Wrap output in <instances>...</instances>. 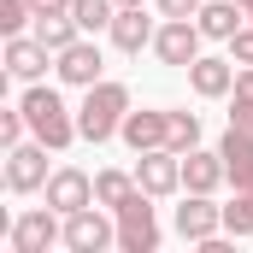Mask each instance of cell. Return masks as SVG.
<instances>
[{"instance_id": "6da1fadb", "label": "cell", "mask_w": 253, "mask_h": 253, "mask_svg": "<svg viewBox=\"0 0 253 253\" xmlns=\"http://www.w3.org/2000/svg\"><path fill=\"white\" fill-rule=\"evenodd\" d=\"M124 112H129V88H124V83H94L88 100L77 106L83 141H112V135L124 129Z\"/></svg>"}, {"instance_id": "7a4b0ae2", "label": "cell", "mask_w": 253, "mask_h": 253, "mask_svg": "<svg viewBox=\"0 0 253 253\" xmlns=\"http://www.w3.org/2000/svg\"><path fill=\"white\" fill-rule=\"evenodd\" d=\"M24 118H30V129H36V141H47L53 153H65L83 129H77V118L65 112V100L53 94V88H30L24 94Z\"/></svg>"}, {"instance_id": "3957f363", "label": "cell", "mask_w": 253, "mask_h": 253, "mask_svg": "<svg viewBox=\"0 0 253 253\" xmlns=\"http://www.w3.org/2000/svg\"><path fill=\"white\" fill-rule=\"evenodd\" d=\"M147 200H153V194L135 189L124 206H118V248L124 253H153L159 248V224H153V206H147Z\"/></svg>"}, {"instance_id": "277c9868", "label": "cell", "mask_w": 253, "mask_h": 253, "mask_svg": "<svg viewBox=\"0 0 253 253\" xmlns=\"http://www.w3.org/2000/svg\"><path fill=\"white\" fill-rule=\"evenodd\" d=\"M112 242H118V224H112V218H100L94 206L65 212V248H71V253H106Z\"/></svg>"}, {"instance_id": "5b68a950", "label": "cell", "mask_w": 253, "mask_h": 253, "mask_svg": "<svg viewBox=\"0 0 253 253\" xmlns=\"http://www.w3.org/2000/svg\"><path fill=\"white\" fill-rule=\"evenodd\" d=\"M6 189L30 194V189H47V141H18V147H6Z\"/></svg>"}, {"instance_id": "8992f818", "label": "cell", "mask_w": 253, "mask_h": 253, "mask_svg": "<svg viewBox=\"0 0 253 253\" xmlns=\"http://www.w3.org/2000/svg\"><path fill=\"white\" fill-rule=\"evenodd\" d=\"M135 183L153 194H177L183 189V153H171V147H147L141 153V165H135Z\"/></svg>"}, {"instance_id": "52a82bcc", "label": "cell", "mask_w": 253, "mask_h": 253, "mask_svg": "<svg viewBox=\"0 0 253 253\" xmlns=\"http://www.w3.org/2000/svg\"><path fill=\"white\" fill-rule=\"evenodd\" d=\"M153 53L165 65H183L189 71L194 59H200V24H189V18H165V30L153 36Z\"/></svg>"}, {"instance_id": "ba28073f", "label": "cell", "mask_w": 253, "mask_h": 253, "mask_svg": "<svg viewBox=\"0 0 253 253\" xmlns=\"http://www.w3.org/2000/svg\"><path fill=\"white\" fill-rule=\"evenodd\" d=\"M53 242H65V230L53 224V206H42V212H24V218L12 224V253H47Z\"/></svg>"}, {"instance_id": "9c48e42d", "label": "cell", "mask_w": 253, "mask_h": 253, "mask_svg": "<svg viewBox=\"0 0 253 253\" xmlns=\"http://www.w3.org/2000/svg\"><path fill=\"white\" fill-rule=\"evenodd\" d=\"M218 224H224V212L212 206V194H189V200L177 206V236H183V242H212Z\"/></svg>"}, {"instance_id": "30bf717a", "label": "cell", "mask_w": 253, "mask_h": 253, "mask_svg": "<svg viewBox=\"0 0 253 253\" xmlns=\"http://www.w3.org/2000/svg\"><path fill=\"white\" fill-rule=\"evenodd\" d=\"M100 47H94V42H71V47H65L59 53V83H71V88H94V83H100Z\"/></svg>"}, {"instance_id": "8fae6325", "label": "cell", "mask_w": 253, "mask_h": 253, "mask_svg": "<svg viewBox=\"0 0 253 253\" xmlns=\"http://www.w3.org/2000/svg\"><path fill=\"white\" fill-rule=\"evenodd\" d=\"M47 206H53V212H83V206H94V183L65 165V171L47 177Z\"/></svg>"}, {"instance_id": "7c38bea8", "label": "cell", "mask_w": 253, "mask_h": 253, "mask_svg": "<svg viewBox=\"0 0 253 253\" xmlns=\"http://www.w3.org/2000/svg\"><path fill=\"white\" fill-rule=\"evenodd\" d=\"M218 153H224V171H230V183H236V189H248V183H253V129L230 124V135L218 141Z\"/></svg>"}, {"instance_id": "4fadbf2b", "label": "cell", "mask_w": 253, "mask_h": 253, "mask_svg": "<svg viewBox=\"0 0 253 253\" xmlns=\"http://www.w3.org/2000/svg\"><path fill=\"white\" fill-rule=\"evenodd\" d=\"M194 24H200V36H212V42H230V36L248 24V6H242V0H206Z\"/></svg>"}, {"instance_id": "5bb4252c", "label": "cell", "mask_w": 253, "mask_h": 253, "mask_svg": "<svg viewBox=\"0 0 253 253\" xmlns=\"http://www.w3.org/2000/svg\"><path fill=\"white\" fill-rule=\"evenodd\" d=\"M124 135L135 153H147V147H165V135H171V112H124Z\"/></svg>"}, {"instance_id": "9a60e30c", "label": "cell", "mask_w": 253, "mask_h": 253, "mask_svg": "<svg viewBox=\"0 0 253 253\" xmlns=\"http://www.w3.org/2000/svg\"><path fill=\"white\" fill-rule=\"evenodd\" d=\"M224 177H230V171H224V153H200V147L183 153V189L189 194H212Z\"/></svg>"}, {"instance_id": "2e32d148", "label": "cell", "mask_w": 253, "mask_h": 253, "mask_svg": "<svg viewBox=\"0 0 253 253\" xmlns=\"http://www.w3.org/2000/svg\"><path fill=\"white\" fill-rule=\"evenodd\" d=\"M6 71L24 77V83H36V77L47 71V47L30 42V36H6Z\"/></svg>"}, {"instance_id": "e0dca14e", "label": "cell", "mask_w": 253, "mask_h": 253, "mask_svg": "<svg viewBox=\"0 0 253 253\" xmlns=\"http://www.w3.org/2000/svg\"><path fill=\"white\" fill-rule=\"evenodd\" d=\"M153 36H159V30L141 18V6H118V18H112V42H118L124 53H141Z\"/></svg>"}, {"instance_id": "ac0fdd59", "label": "cell", "mask_w": 253, "mask_h": 253, "mask_svg": "<svg viewBox=\"0 0 253 253\" xmlns=\"http://www.w3.org/2000/svg\"><path fill=\"white\" fill-rule=\"evenodd\" d=\"M189 83H194V94L218 100V94L236 88V71H230V59H194V65H189Z\"/></svg>"}, {"instance_id": "d6986e66", "label": "cell", "mask_w": 253, "mask_h": 253, "mask_svg": "<svg viewBox=\"0 0 253 253\" xmlns=\"http://www.w3.org/2000/svg\"><path fill=\"white\" fill-rule=\"evenodd\" d=\"M36 42L59 59L71 42H83V36H77V18H71V12H59V18H36Z\"/></svg>"}, {"instance_id": "ffe728a7", "label": "cell", "mask_w": 253, "mask_h": 253, "mask_svg": "<svg viewBox=\"0 0 253 253\" xmlns=\"http://www.w3.org/2000/svg\"><path fill=\"white\" fill-rule=\"evenodd\" d=\"M135 189H141V183H135V177H124V171H100V177H94V200H100V206H112V212H118Z\"/></svg>"}, {"instance_id": "44dd1931", "label": "cell", "mask_w": 253, "mask_h": 253, "mask_svg": "<svg viewBox=\"0 0 253 253\" xmlns=\"http://www.w3.org/2000/svg\"><path fill=\"white\" fill-rule=\"evenodd\" d=\"M71 18H77V30H112L118 0H71Z\"/></svg>"}, {"instance_id": "7402d4cb", "label": "cell", "mask_w": 253, "mask_h": 253, "mask_svg": "<svg viewBox=\"0 0 253 253\" xmlns=\"http://www.w3.org/2000/svg\"><path fill=\"white\" fill-rule=\"evenodd\" d=\"M165 147H171V153H194V147H200V118H194V112H171Z\"/></svg>"}, {"instance_id": "603a6c76", "label": "cell", "mask_w": 253, "mask_h": 253, "mask_svg": "<svg viewBox=\"0 0 253 253\" xmlns=\"http://www.w3.org/2000/svg\"><path fill=\"white\" fill-rule=\"evenodd\" d=\"M224 230H230V236H253V183L236 189V200L224 206Z\"/></svg>"}, {"instance_id": "cb8c5ba5", "label": "cell", "mask_w": 253, "mask_h": 253, "mask_svg": "<svg viewBox=\"0 0 253 253\" xmlns=\"http://www.w3.org/2000/svg\"><path fill=\"white\" fill-rule=\"evenodd\" d=\"M230 124H242V129H253V65L236 77V106H230Z\"/></svg>"}, {"instance_id": "d4e9b609", "label": "cell", "mask_w": 253, "mask_h": 253, "mask_svg": "<svg viewBox=\"0 0 253 253\" xmlns=\"http://www.w3.org/2000/svg\"><path fill=\"white\" fill-rule=\"evenodd\" d=\"M24 18H36V6H30V0H0V30H6V36H18V30H24Z\"/></svg>"}, {"instance_id": "484cf974", "label": "cell", "mask_w": 253, "mask_h": 253, "mask_svg": "<svg viewBox=\"0 0 253 253\" xmlns=\"http://www.w3.org/2000/svg\"><path fill=\"white\" fill-rule=\"evenodd\" d=\"M24 124H30V118H24V106H18V112H0V141H6V147H18V141H24Z\"/></svg>"}, {"instance_id": "4316f807", "label": "cell", "mask_w": 253, "mask_h": 253, "mask_svg": "<svg viewBox=\"0 0 253 253\" xmlns=\"http://www.w3.org/2000/svg\"><path fill=\"white\" fill-rule=\"evenodd\" d=\"M200 6H206V0H159L165 18H200Z\"/></svg>"}, {"instance_id": "83f0119b", "label": "cell", "mask_w": 253, "mask_h": 253, "mask_svg": "<svg viewBox=\"0 0 253 253\" xmlns=\"http://www.w3.org/2000/svg\"><path fill=\"white\" fill-rule=\"evenodd\" d=\"M230 47H236V59H242V65H253V30H248V24L230 36Z\"/></svg>"}, {"instance_id": "f1b7e54d", "label": "cell", "mask_w": 253, "mask_h": 253, "mask_svg": "<svg viewBox=\"0 0 253 253\" xmlns=\"http://www.w3.org/2000/svg\"><path fill=\"white\" fill-rule=\"evenodd\" d=\"M36 6V18H59V12H71V0H30Z\"/></svg>"}, {"instance_id": "f546056e", "label": "cell", "mask_w": 253, "mask_h": 253, "mask_svg": "<svg viewBox=\"0 0 253 253\" xmlns=\"http://www.w3.org/2000/svg\"><path fill=\"white\" fill-rule=\"evenodd\" d=\"M118 6H141V0H118Z\"/></svg>"}, {"instance_id": "4dcf8cb0", "label": "cell", "mask_w": 253, "mask_h": 253, "mask_svg": "<svg viewBox=\"0 0 253 253\" xmlns=\"http://www.w3.org/2000/svg\"><path fill=\"white\" fill-rule=\"evenodd\" d=\"M242 6H253V0H242Z\"/></svg>"}, {"instance_id": "1f68e13d", "label": "cell", "mask_w": 253, "mask_h": 253, "mask_svg": "<svg viewBox=\"0 0 253 253\" xmlns=\"http://www.w3.org/2000/svg\"><path fill=\"white\" fill-rule=\"evenodd\" d=\"M248 18H253V6H248Z\"/></svg>"}]
</instances>
